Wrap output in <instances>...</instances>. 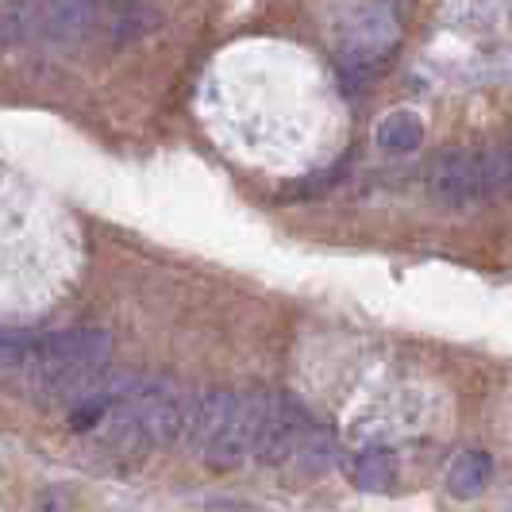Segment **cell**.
Returning <instances> with one entry per match:
<instances>
[{
	"instance_id": "6da1fadb",
	"label": "cell",
	"mask_w": 512,
	"mask_h": 512,
	"mask_svg": "<svg viewBox=\"0 0 512 512\" xmlns=\"http://www.w3.org/2000/svg\"><path fill=\"white\" fill-rule=\"evenodd\" d=\"M128 405L135 412L143 447H174L189 432L193 397L170 374H139L128 393Z\"/></svg>"
},
{
	"instance_id": "7a4b0ae2",
	"label": "cell",
	"mask_w": 512,
	"mask_h": 512,
	"mask_svg": "<svg viewBox=\"0 0 512 512\" xmlns=\"http://www.w3.org/2000/svg\"><path fill=\"white\" fill-rule=\"evenodd\" d=\"M266 389H247V393H235V405H231L224 428L216 432V439L208 443L205 462L212 470H239L247 455H255L258 432H262V416H266Z\"/></svg>"
},
{
	"instance_id": "3957f363",
	"label": "cell",
	"mask_w": 512,
	"mask_h": 512,
	"mask_svg": "<svg viewBox=\"0 0 512 512\" xmlns=\"http://www.w3.org/2000/svg\"><path fill=\"white\" fill-rule=\"evenodd\" d=\"M428 185L443 205L451 208H470L486 201L482 193V170H478V151L466 147H447L436 154L432 170H428Z\"/></svg>"
},
{
	"instance_id": "277c9868",
	"label": "cell",
	"mask_w": 512,
	"mask_h": 512,
	"mask_svg": "<svg viewBox=\"0 0 512 512\" xmlns=\"http://www.w3.org/2000/svg\"><path fill=\"white\" fill-rule=\"evenodd\" d=\"M305 428V409L289 393H270L266 397V416H262V432H258L255 443L258 462L262 466H282L297 451V439H301Z\"/></svg>"
},
{
	"instance_id": "5b68a950",
	"label": "cell",
	"mask_w": 512,
	"mask_h": 512,
	"mask_svg": "<svg viewBox=\"0 0 512 512\" xmlns=\"http://www.w3.org/2000/svg\"><path fill=\"white\" fill-rule=\"evenodd\" d=\"M35 16H39V39H47L54 47H74L97 31L101 4L97 0H35Z\"/></svg>"
},
{
	"instance_id": "8992f818",
	"label": "cell",
	"mask_w": 512,
	"mask_h": 512,
	"mask_svg": "<svg viewBox=\"0 0 512 512\" xmlns=\"http://www.w3.org/2000/svg\"><path fill=\"white\" fill-rule=\"evenodd\" d=\"M104 39L112 47H124L135 39H147L154 27H158V12L143 0H104L101 4V24Z\"/></svg>"
},
{
	"instance_id": "52a82bcc",
	"label": "cell",
	"mask_w": 512,
	"mask_h": 512,
	"mask_svg": "<svg viewBox=\"0 0 512 512\" xmlns=\"http://www.w3.org/2000/svg\"><path fill=\"white\" fill-rule=\"evenodd\" d=\"M231 405H235V393L231 389H205L193 397V409H189V432L185 443H193L197 451H205L208 443L216 439V432L224 428Z\"/></svg>"
},
{
	"instance_id": "ba28073f",
	"label": "cell",
	"mask_w": 512,
	"mask_h": 512,
	"mask_svg": "<svg viewBox=\"0 0 512 512\" xmlns=\"http://www.w3.org/2000/svg\"><path fill=\"white\" fill-rule=\"evenodd\" d=\"M489 478H493V459H489V451H462L455 455V462L447 466V493L451 497H459V501H470V497H478L482 489L489 486Z\"/></svg>"
},
{
	"instance_id": "9c48e42d",
	"label": "cell",
	"mask_w": 512,
	"mask_h": 512,
	"mask_svg": "<svg viewBox=\"0 0 512 512\" xmlns=\"http://www.w3.org/2000/svg\"><path fill=\"white\" fill-rule=\"evenodd\" d=\"M393 478H397V462L385 447H362L351 459V482L366 493H382L393 486Z\"/></svg>"
},
{
	"instance_id": "30bf717a",
	"label": "cell",
	"mask_w": 512,
	"mask_h": 512,
	"mask_svg": "<svg viewBox=\"0 0 512 512\" xmlns=\"http://www.w3.org/2000/svg\"><path fill=\"white\" fill-rule=\"evenodd\" d=\"M424 143V124L420 116L401 108V112H389L382 124H378V147L389 154H412Z\"/></svg>"
},
{
	"instance_id": "8fae6325",
	"label": "cell",
	"mask_w": 512,
	"mask_h": 512,
	"mask_svg": "<svg viewBox=\"0 0 512 512\" xmlns=\"http://www.w3.org/2000/svg\"><path fill=\"white\" fill-rule=\"evenodd\" d=\"M297 466L305 470V474H324V470H332L335 459H339V447H335L332 432H324V428H305L301 439H297Z\"/></svg>"
},
{
	"instance_id": "7c38bea8",
	"label": "cell",
	"mask_w": 512,
	"mask_h": 512,
	"mask_svg": "<svg viewBox=\"0 0 512 512\" xmlns=\"http://www.w3.org/2000/svg\"><path fill=\"white\" fill-rule=\"evenodd\" d=\"M478 170H482V193L486 197H512V147H486L478 151Z\"/></svg>"
},
{
	"instance_id": "4fadbf2b",
	"label": "cell",
	"mask_w": 512,
	"mask_h": 512,
	"mask_svg": "<svg viewBox=\"0 0 512 512\" xmlns=\"http://www.w3.org/2000/svg\"><path fill=\"white\" fill-rule=\"evenodd\" d=\"M208 509H243V501H208Z\"/></svg>"
},
{
	"instance_id": "5bb4252c",
	"label": "cell",
	"mask_w": 512,
	"mask_h": 512,
	"mask_svg": "<svg viewBox=\"0 0 512 512\" xmlns=\"http://www.w3.org/2000/svg\"><path fill=\"white\" fill-rule=\"evenodd\" d=\"M4 47H8V16L0 12V51H4Z\"/></svg>"
}]
</instances>
